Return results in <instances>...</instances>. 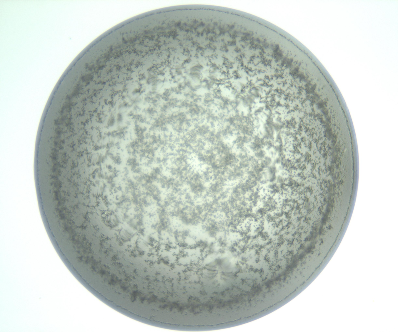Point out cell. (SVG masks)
Masks as SVG:
<instances>
[{"label": "cell", "instance_id": "cell-1", "mask_svg": "<svg viewBox=\"0 0 398 332\" xmlns=\"http://www.w3.org/2000/svg\"><path fill=\"white\" fill-rule=\"evenodd\" d=\"M273 158L269 155H267L262 160L260 161V164L261 167L265 170L273 164Z\"/></svg>", "mask_w": 398, "mask_h": 332}, {"label": "cell", "instance_id": "cell-2", "mask_svg": "<svg viewBox=\"0 0 398 332\" xmlns=\"http://www.w3.org/2000/svg\"><path fill=\"white\" fill-rule=\"evenodd\" d=\"M254 153V156L259 161L262 160L267 155V151L263 149H261Z\"/></svg>", "mask_w": 398, "mask_h": 332}, {"label": "cell", "instance_id": "cell-3", "mask_svg": "<svg viewBox=\"0 0 398 332\" xmlns=\"http://www.w3.org/2000/svg\"><path fill=\"white\" fill-rule=\"evenodd\" d=\"M155 161L157 164L159 165V164H162V159L161 158H160V157H157L156 158Z\"/></svg>", "mask_w": 398, "mask_h": 332}]
</instances>
